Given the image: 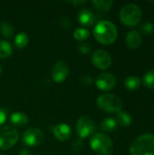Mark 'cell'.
Here are the masks:
<instances>
[{
  "instance_id": "obj_1",
  "label": "cell",
  "mask_w": 154,
  "mask_h": 155,
  "mask_svg": "<svg viewBox=\"0 0 154 155\" xmlns=\"http://www.w3.org/2000/svg\"><path fill=\"white\" fill-rule=\"evenodd\" d=\"M118 31L113 23L111 21H100L93 28L94 38L102 45H112L117 38Z\"/></svg>"
},
{
  "instance_id": "obj_2",
  "label": "cell",
  "mask_w": 154,
  "mask_h": 155,
  "mask_svg": "<svg viewBox=\"0 0 154 155\" xmlns=\"http://www.w3.org/2000/svg\"><path fill=\"white\" fill-rule=\"evenodd\" d=\"M131 155H154V135L144 134L138 136L130 146Z\"/></svg>"
},
{
  "instance_id": "obj_3",
  "label": "cell",
  "mask_w": 154,
  "mask_h": 155,
  "mask_svg": "<svg viewBox=\"0 0 154 155\" xmlns=\"http://www.w3.org/2000/svg\"><path fill=\"white\" fill-rule=\"evenodd\" d=\"M142 8L136 4H127L122 7L119 13L121 22L127 26H135L139 25L142 20Z\"/></svg>"
},
{
  "instance_id": "obj_4",
  "label": "cell",
  "mask_w": 154,
  "mask_h": 155,
  "mask_svg": "<svg viewBox=\"0 0 154 155\" xmlns=\"http://www.w3.org/2000/svg\"><path fill=\"white\" fill-rule=\"evenodd\" d=\"M90 145L93 152L100 155H111L113 152V142L105 134L97 133L90 140Z\"/></svg>"
},
{
  "instance_id": "obj_5",
  "label": "cell",
  "mask_w": 154,
  "mask_h": 155,
  "mask_svg": "<svg viewBox=\"0 0 154 155\" xmlns=\"http://www.w3.org/2000/svg\"><path fill=\"white\" fill-rule=\"evenodd\" d=\"M97 105L103 112L118 114L123 109V101L115 94H103L97 98Z\"/></svg>"
},
{
  "instance_id": "obj_6",
  "label": "cell",
  "mask_w": 154,
  "mask_h": 155,
  "mask_svg": "<svg viewBox=\"0 0 154 155\" xmlns=\"http://www.w3.org/2000/svg\"><path fill=\"white\" fill-rule=\"evenodd\" d=\"M19 134L15 128L10 125L0 126V149L8 150L18 141Z\"/></svg>"
},
{
  "instance_id": "obj_7",
  "label": "cell",
  "mask_w": 154,
  "mask_h": 155,
  "mask_svg": "<svg viewBox=\"0 0 154 155\" xmlns=\"http://www.w3.org/2000/svg\"><path fill=\"white\" fill-rule=\"evenodd\" d=\"M44 139V134L42 130L38 128H29L23 133L22 142L25 145L29 147H35L40 145Z\"/></svg>"
},
{
  "instance_id": "obj_8",
  "label": "cell",
  "mask_w": 154,
  "mask_h": 155,
  "mask_svg": "<svg viewBox=\"0 0 154 155\" xmlns=\"http://www.w3.org/2000/svg\"><path fill=\"white\" fill-rule=\"evenodd\" d=\"M94 132V124L93 120L86 115L81 116L76 124V133L80 139L87 138Z\"/></svg>"
},
{
  "instance_id": "obj_9",
  "label": "cell",
  "mask_w": 154,
  "mask_h": 155,
  "mask_svg": "<svg viewBox=\"0 0 154 155\" xmlns=\"http://www.w3.org/2000/svg\"><path fill=\"white\" fill-rule=\"evenodd\" d=\"M92 62L96 68L106 70L112 65V57L106 51L98 49L93 52L92 55Z\"/></svg>"
},
{
  "instance_id": "obj_10",
  "label": "cell",
  "mask_w": 154,
  "mask_h": 155,
  "mask_svg": "<svg viewBox=\"0 0 154 155\" xmlns=\"http://www.w3.org/2000/svg\"><path fill=\"white\" fill-rule=\"evenodd\" d=\"M95 84L99 90L110 91L115 87L116 78L110 73H103L100 74L95 79Z\"/></svg>"
},
{
  "instance_id": "obj_11",
  "label": "cell",
  "mask_w": 154,
  "mask_h": 155,
  "mask_svg": "<svg viewBox=\"0 0 154 155\" xmlns=\"http://www.w3.org/2000/svg\"><path fill=\"white\" fill-rule=\"evenodd\" d=\"M69 74V68L66 63L59 61L54 64L51 70V77L55 83L64 82Z\"/></svg>"
},
{
  "instance_id": "obj_12",
  "label": "cell",
  "mask_w": 154,
  "mask_h": 155,
  "mask_svg": "<svg viewBox=\"0 0 154 155\" xmlns=\"http://www.w3.org/2000/svg\"><path fill=\"white\" fill-rule=\"evenodd\" d=\"M53 133H54V137L58 141H61V142L67 141L72 135L71 127L66 124H56L53 129Z\"/></svg>"
},
{
  "instance_id": "obj_13",
  "label": "cell",
  "mask_w": 154,
  "mask_h": 155,
  "mask_svg": "<svg viewBox=\"0 0 154 155\" xmlns=\"http://www.w3.org/2000/svg\"><path fill=\"white\" fill-rule=\"evenodd\" d=\"M78 22L84 26H92L95 23L94 14L89 9H81L78 12Z\"/></svg>"
},
{
  "instance_id": "obj_14",
  "label": "cell",
  "mask_w": 154,
  "mask_h": 155,
  "mask_svg": "<svg viewBox=\"0 0 154 155\" xmlns=\"http://www.w3.org/2000/svg\"><path fill=\"white\" fill-rule=\"evenodd\" d=\"M142 35L141 34L136 31V30H132L130 31L127 35H126V38H125V43H126V45L131 48V49H137L141 44H142Z\"/></svg>"
},
{
  "instance_id": "obj_15",
  "label": "cell",
  "mask_w": 154,
  "mask_h": 155,
  "mask_svg": "<svg viewBox=\"0 0 154 155\" xmlns=\"http://www.w3.org/2000/svg\"><path fill=\"white\" fill-rule=\"evenodd\" d=\"M10 123L15 126L18 128L25 127L28 123V116L22 112H15L11 114L10 116Z\"/></svg>"
},
{
  "instance_id": "obj_16",
  "label": "cell",
  "mask_w": 154,
  "mask_h": 155,
  "mask_svg": "<svg viewBox=\"0 0 154 155\" xmlns=\"http://www.w3.org/2000/svg\"><path fill=\"white\" fill-rule=\"evenodd\" d=\"M29 42V36L26 33L21 32L19 34H17L14 39V45L15 47L18 50L24 49Z\"/></svg>"
},
{
  "instance_id": "obj_17",
  "label": "cell",
  "mask_w": 154,
  "mask_h": 155,
  "mask_svg": "<svg viewBox=\"0 0 154 155\" xmlns=\"http://www.w3.org/2000/svg\"><path fill=\"white\" fill-rule=\"evenodd\" d=\"M118 124L113 118H105L101 123V129L105 133H113L117 129Z\"/></svg>"
},
{
  "instance_id": "obj_18",
  "label": "cell",
  "mask_w": 154,
  "mask_h": 155,
  "mask_svg": "<svg viewBox=\"0 0 154 155\" xmlns=\"http://www.w3.org/2000/svg\"><path fill=\"white\" fill-rule=\"evenodd\" d=\"M141 84H142V80L138 76H135V75H130L124 81V85L126 89L131 90V91H135L139 89Z\"/></svg>"
},
{
  "instance_id": "obj_19",
  "label": "cell",
  "mask_w": 154,
  "mask_h": 155,
  "mask_svg": "<svg viewBox=\"0 0 154 155\" xmlns=\"http://www.w3.org/2000/svg\"><path fill=\"white\" fill-rule=\"evenodd\" d=\"M115 120H116L117 124L123 127L130 126L133 122V118H132L131 114L127 112H123V111H121L117 114Z\"/></svg>"
},
{
  "instance_id": "obj_20",
  "label": "cell",
  "mask_w": 154,
  "mask_h": 155,
  "mask_svg": "<svg viewBox=\"0 0 154 155\" xmlns=\"http://www.w3.org/2000/svg\"><path fill=\"white\" fill-rule=\"evenodd\" d=\"M13 47L9 42L0 40V59H5L12 54Z\"/></svg>"
},
{
  "instance_id": "obj_21",
  "label": "cell",
  "mask_w": 154,
  "mask_h": 155,
  "mask_svg": "<svg viewBox=\"0 0 154 155\" xmlns=\"http://www.w3.org/2000/svg\"><path fill=\"white\" fill-rule=\"evenodd\" d=\"M93 5L101 12H107L111 9L113 2L112 0H93Z\"/></svg>"
},
{
  "instance_id": "obj_22",
  "label": "cell",
  "mask_w": 154,
  "mask_h": 155,
  "mask_svg": "<svg viewBox=\"0 0 154 155\" xmlns=\"http://www.w3.org/2000/svg\"><path fill=\"white\" fill-rule=\"evenodd\" d=\"M143 84L149 89H154V69L147 71L143 77Z\"/></svg>"
},
{
  "instance_id": "obj_23",
  "label": "cell",
  "mask_w": 154,
  "mask_h": 155,
  "mask_svg": "<svg viewBox=\"0 0 154 155\" xmlns=\"http://www.w3.org/2000/svg\"><path fill=\"white\" fill-rule=\"evenodd\" d=\"M1 33L5 38H11L15 34V28L10 23L4 21L1 24Z\"/></svg>"
},
{
  "instance_id": "obj_24",
  "label": "cell",
  "mask_w": 154,
  "mask_h": 155,
  "mask_svg": "<svg viewBox=\"0 0 154 155\" xmlns=\"http://www.w3.org/2000/svg\"><path fill=\"white\" fill-rule=\"evenodd\" d=\"M90 35V31L84 27H78L75 29V31L74 32V37L77 40V41H83L85 40L89 37Z\"/></svg>"
},
{
  "instance_id": "obj_25",
  "label": "cell",
  "mask_w": 154,
  "mask_h": 155,
  "mask_svg": "<svg viewBox=\"0 0 154 155\" xmlns=\"http://www.w3.org/2000/svg\"><path fill=\"white\" fill-rule=\"evenodd\" d=\"M140 31L143 35H152L154 32V25L151 22H143L140 25Z\"/></svg>"
},
{
  "instance_id": "obj_26",
  "label": "cell",
  "mask_w": 154,
  "mask_h": 155,
  "mask_svg": "<svg viewBox=\"0 0 154 155\" xmlns=\"http://www.w3.org/2000/svg\"><path fill=\"white\" fill-rule=\"evenodd\" d=\"M77 48H78L79 52L84 54H89L91 52V49H92L91 45L89 44H87V43H81V44H79Z\"/></svg>"
},
{
  "instance_id": "obj_27",
  "label": "cell",
  "mask_w": 154,
  "mask_h": 155,
  "mask_svg": "<svg viewBox=\"0 0 154 155\" xmlns=\"http://www.w3.org/2000/svg\"><path fill=\"white\" fill-rule=\"evenodd\" d=\"M94 79L91 76V75H88V74H85V75H83L81 78H80V82L82 83V84L87 86V85H91L94 81Z\"/></svg>"
},
{
  "instance_id": "obj_28",
  "label": "cell",
  "mask_w": 154,
  "mask_h": 155,
  "mask_svg": "<svg viewBox=\"0 0 154 155\" xmlns=\"http://www.w3.org/2000/svg\"><path fill=\"white\" fill-rule=\"evenodd\" d=\"M60 25L64 30H69L71 27V22L67 17H62L60 19Z\"/></svg>"
},
{
  "instance_id": "obj_29",
  "label": "cell",
  "mask_w": 154,
  "mask_h": 155,
  "mask_svg": "<svg viewBox=\"0 0 154 155\" xmlns=\"http://www.w3.org/2000/svg\"><path fill=\"white\" fill-rule=\"evenodd\" d=\"M83 148H84V143H83V141L80 138L77 139V140H75L73 143V149L74 151H76V152L81 151V150H83Z\"/></svg>"
},
{
  "instance_id": "obj_30",
  "label": "cell",
  "mask_w": 154,
  "mask_h": 155,
  "mask_svg": "<svg viewBox=\"0 0 154 155\" xmlns=\"http://www.w3.org/2000/svg\"><path fill=\"white\" fill-rule=\"evenodd\" d=\"M6 120V113L4 109L0 108V126L5 122Z\"/></svg>"
},
{
  "instance_id": "obj_31",
  "label": "cell",
  "mask_w": 154,
  "mask_h": 155,
  "mask_svg": "<svg viewBox=\"0 0 154 155\" xmlns=\"http://www.w3.org/2000/svg\"><path fill=\"white\" fill-rule=\"evenodd\" d=\"M19 155H33V153H32L30 151L26 150V149H23V150H21V151H20V153H19Z\"/></svg>"
},
{
  "instance_id": "obj_32",
  "label": "cell",
  "mask_w": 154,
  "mask_h": 155,
  "mask_svg": "<svg viewBox=\"0 0 154 155\" xmlns=\"http://www.w3.org/2000/svg\"><path fill=\"white\" fill-rule=\"evenodd\" d=\"M73 5H82V4H84V3H86L85 1H79V2H71Z\"/></svg>"
},
{
  "instance_id": "obj_33",
  "label": "cell",
  "mask_w": 154,
  "mask_h": 155,
  "mask_svg": "<svg viewBox=\"0 0 154 155\" xmlns=\"http://www.w3.org/2000/svg\"><path fill=\"white\" fill-rule=\"evenodd\" d=\"M2 71H3V69H2V66H1V64H0V75H1V74H2Z\"/></svg>"
},
{
  "instance_id": "obj_34",
  "label": "cell",
  "mask_w": 154,
  "mask_h": 155,
  "mask_svg": "<svg viewBox=\"0 0 154 155\" xmlns=\"http://www.w3.org/2000/svg\"><path fill=\"white\" fill-rule=\"evenodd\" d=\"M0 155H1V153H0Z\"/></svg>"
}]
</instances>
